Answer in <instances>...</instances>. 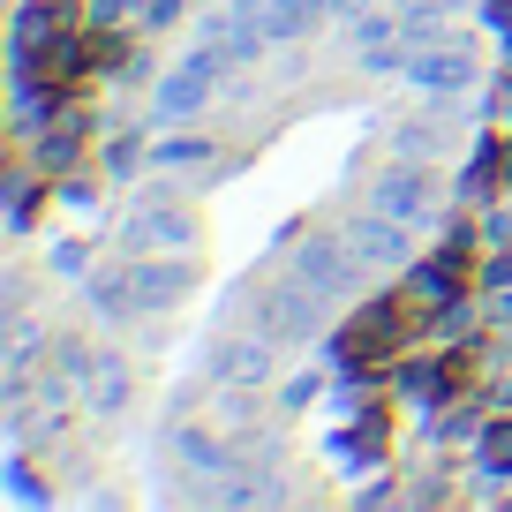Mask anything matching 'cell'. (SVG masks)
Wrapping results in <instances>:
<instances>
[]
</instances>
